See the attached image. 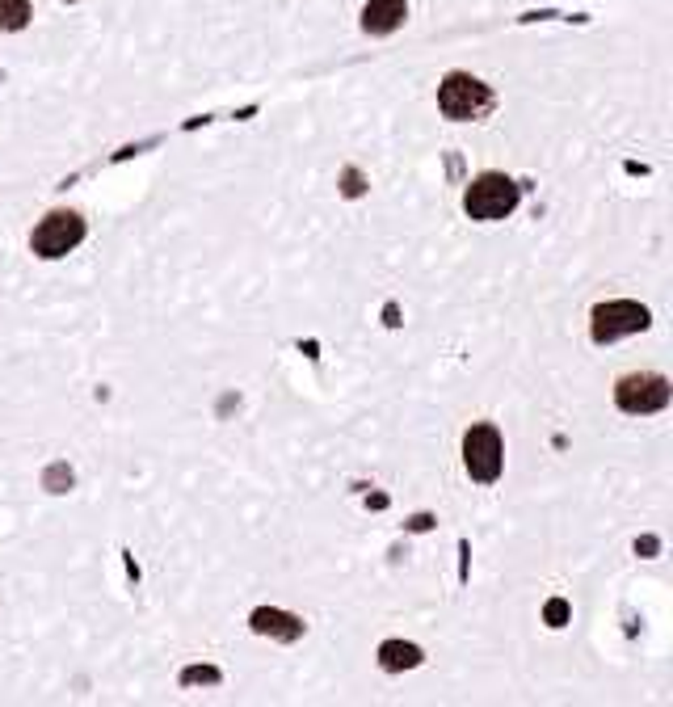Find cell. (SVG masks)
<instances>
[{
	"instance_id": "1",
	"label": "cell",
	"mask_w": 673,
	"mask_h": 707,
	"mask_svg": "<svg viewBox=\"0 0 673 707\" xmlns=\"http://www.w3.org/2000/svg\"><path fill=\"white\" fill-rule=\"evenodd\" d=\"M518 198H522V190H518L514 177L480 173L472 186H467V194H463V211L472 219H480V224H497V219L518 211Z\"/></svg>"
},
{
	"instance_id": "2",
	"label": "cell",
	"mask_w": 673,
	"mask_h": 707,
	"mask_svg": "<svg viewBox=\"0 0 673 707\" xmlns=\"http://www.w3.org/2000/svg\"><path fill=\"white\" fill-rule=\"evenodd\" d=\"M438 110L455 123H472V118H484L493 110V89L467 72H451L438 85Z\"/></svg>"
},
{
	"instance_id": "3",
	"label": "cell",
	"mask_w": 673,
	"mask_h": 707,
	"mask_svg": "<svg viewBox=\"0 0 673 707\" xmlns=\"http://www.w3.org/2000/svg\"><path fill=\"white\" fill-rule=\"evenodd\" d=\"M652 325V312L636 299H606L594 308V320H589V333H594L598 346H610V341L619 337H631V333H644Z\"/></svg>"
},
{
	"instance_id": "4",
	"label": "cell",
	"mask_w": 673,
	"mask_h": 707,
	"mask_svg": "<svg viewBox=\"0 0 673 707\" xmlns=\"http://www.w3.org/2000/svg\"><path fill=\"white\" fill-rule=\"evenodd\" d=\"M463 463H467V476L480 480V484H493L501 480L505 472V442H501V430L480 421L463 434Z\"/></svg>"
},
{
	"instance_id": "5",
	"label": "cell",
	"mask_w": 673,
	"mask_h": 707,
	"mask_svg": "<svg viewBox=\"0 0 673 707\" xmlns=\"http://www.w3.org/2000/svg\"><path fill=\"white\" fill-rule=\"evenodd\" d=\"M80 240H85V219H80L76 211H51L43 224L34 228L30 249H34V257L55 261V257H68Z\"/></svg>"
},
{
	"instance_id": "6",
	"label": "cell",
	"mask_w": 673,
	"mask_h": 707,
	"mask_svg": "<svg viewBox=\"0 0 673 707\" xmlns=\"http://www.w3.org/2000/svg\"><path fill=\"white\" fill-rule=\"evenodd\" d=\"M669 396H673V388H669L665 375H623L615 383V404L631 417L661 413L669 404Z\"/></svg>"
},
{
	"instance_id": "7",
	"label": "cell",
	"mask_w": 673,
	"mask_h": 707,
	"mask_svg": "<svg viewBox=\"0 0 673 707\" xmlns=\"http://www.w3.org/2000/svg\"><path fill=\"white\" fill-rule=\"evenodd\" d=\"M249 628L257 636L278 640V644H295V640H303V632H308V623H303L299 615H291V611H278V606H257Z\"/></svg>"
},
{
	"instance_id": "8",
	"label": "cell",
	"mask_w": 673,
	"mask_h": 707,
	"mask_svg": "<svg viewBox=\"0 0 673 707\" xmlns=\"http://www.w3.org/2000/svg\"><path fill=\"white\" fill-rule=\"evenodd\" d=\"M404 17H409V5L404 0H366V9H362V30L366 34H396L404 26Z\"/></svg>"
},
{
	"instance_id": "9",
	"label": "cell",
	"mask_w": 673,
	"mask_h": 707,
	"mask_svg": "<svg viewBox=\"0 0 673 707\" xmlns=\"http://www.w3.org/2000/svg\"><path fill=\"white\" fill-rule=\"evenodd\" d=\"M421 661H425V653L417 649V644H409V640H383V644H379V665H383L387 674L417 670Z\"/></svg>"
},
{
	"instance_id": "10",
	"label": "cell",
	"mask_w": 673,
	"mask_h": 707,
	"mask_svg": "<svg viewBox=\"0 0 673 707\" xmlns=\"http://www.w3.org/2000/svg\"><path fill=\"white\" fill-rule=\"evenodd\" d=\"M30 22V0H0V30H22Z\"/></svg>"
},
{
	"instance_id": "11",
	"label": "cell",
	"mask_w": 673,
	"mask_h": 707,
	"mask_svg": "<svg viewBox=\"0 0 673 707\" xmlns=\"http://www.w3.org/2000/svg\"><path fill=\"white\" fill-rule=\"evenodd\" d=\"M43 484H47L51 493H68V489H72V468H68V463H51L47 476H43Z\"/></svg>"
},
{
	"instance_id": "12",
	"label": "cell",
	"mask_w": 673,
	"mask_h": 707,
	"mask_svg": "<svg viewBox=\"0 0 673 707\" xmlns=\"http://www.w3.org/2000/svg\"><path fill=\"white\" fill-rule=\"evenodd\" d=\"M198 682L215 686V682H223V674H219V670H211V665H190V670L181 674V686H198Z\"/></svg>"
},
{
	"instance_id": "13",
	"label": "cell",
	"mask_w": 673,
	"mask_h": 707,
	"mask_svg": "<svg viewBox=\"0 0 673 707\" xmlns=\"http://www.w3.org/2000/svg\"><path fill=\"white\" fill-rule=\"evenodd\" d=\"M568 615H573V611H568V602H564V598H552V602L543 606V619H547V628H564V623H568Z\"/></svg>"
},
{
	"instance_id": "14",
	"label": "cell",
	"mask_w": 673,
	"mask_h": 707,
	"mask_svg": "<svg viewBox=\"0 0 673 707\" xmlns=\"http://www.w3.org/2000/svg\"><path fill=\"white\" fill-rule=\"evenodd\" d=\"M341 190H345V198H358L366 186H362V173L358 169H345V177H341Z\"/></svg>"
},
{
	"instance_id": "15",
	"label": "cell",
	"mask_w": 673,
	"mask_h": 707,
	"mask_svg": "<svg viewBox=\"0 0 673 707\" xmlns=\"http://www.w3.org/2000/svg\"><path fill=\"white\" fill-rule=\"evenodd\" d=\"M430 522H434L430 514H417V518H413V531H430Z\"/></svg>"
},
{
	"instance_id": "16",
	"label": "cell",
	"mask_w": 673,
	"mask_h": 707,
	"mask_svg": "<svg viewBox=\"0 0 673 707\" xmlns=\"http://www.w3.org/2000/svg\"><path fill=\"white\" fill-rule=\"evenodd\" d=\"M636 552H644V556H652V552H657V539H640V543H636Z\"/></svg>"
}]
</instances>
